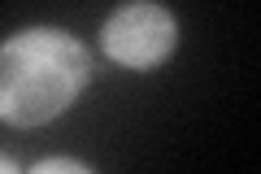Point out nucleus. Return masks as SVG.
<instances>
[{
  "instance_id": "f257e3e1",
  "label": "nucleus",
  "mask_w": 261,
  "mask_h": 174,
  "mask_svg": "<svg viewBox=\"0 0 261 174\" xmlns=\"http://www.w3.org/2000/svg\"><path fill=\"white\" fill-rule=\"evenodd\" d=\"M87 48L65 31H22L0 48V118L39 127L57 118L87 83Z\"/></svg>"
},
{
  "instance_id": "f03ea898",
  "label": "nucleus",
  "mask_w": 261,
  "mask_h": 174,
  "mask_svg": "<svg viewBox=\"0 0 261 174\" xmlns=\"http://www.w3.org/2000/svg\"><path fill=\"white\" fill-rule=\"evenodd\" d=\"M178 39L174 13H166L161 5H126L105 22V48L118 65H157L170 57Z\"/></svg>"
},
{
  "instance_id": "7ed1b4c3",
  "label": "nucleus",
  "mask_w": 261,
  "mask_h": 174,
  "mask_svg": "<svg viewBox=\"0 0 261 174\" xmlns=\"http://www.w3.org/2000/svg\"><path fill=\"white\" fill-rule=\"evenodd\" d=\"M35 174H92V170L79 165V161H70V157H53V161L35 165Z\"/></svg>"
},
{
  "instance_id": "20e7f679",
  "label": "nucleus",
  "mask_w": 261,
  "mask_h": 174,
  "mask_svg": "<svg viewBox=\"0 0 261 174\" xmlns=\"http://www.w3.org/2000/svg\"><path fill=\"white\" fill-rule=\"evenodd\" d=\"M0 174H18V165H13L9 157H0Z\"/></svg>"
}]
</instances>
